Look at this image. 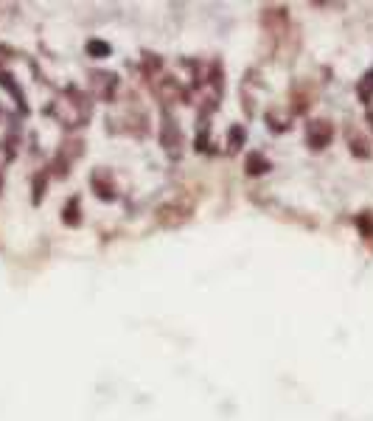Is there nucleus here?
Here are the masks:
<instances>
[{
	"mask_svg": "<svg viewBox=\"0 0 373 421\" xmlns=\"http://www.w3.org/2000/svg\"><path fill=\"white\" fill-rule=\"evenodd\" d=\"M191 214H194V205L177 199V202H166V205L158 208V222L163 228H180L183 222L191 220Z\"/></svg>",
	"mask_w": 373,
	"mask_h": 421,
	"instance_id": "obj_1",
	"label": "nucleus"
},
{
	"mask_svg": "<svg viewBox=\"0 0 373 421\" xmlns=\"http://www.w3.org/2000/svg\"><path fill=\"white\" fill-rule=\"evenodd\" d=\"M160 147L166 152H174V155L183 149V129H180L177 118L169 113L163 115V126H160Z\"/></svg>",
	"mask_w": 373,
	"mask_h": 421,
	"instance_id": "obj_2",
	"label": "nucleus"
},
{
	"mask_svg": "<svg viewBox=\"0 0 373 421\" xmlns=\"http://www.w3.org/2000/svg\"><path fill=\"white\" fill-rule=\"evenodd\" d=\"M90 188L96 191V197L99 199H104V202H113L118 194V188H115V180H113V172L110 169H96L93 174H90Z\"/></svg>",
	"mask_w": 373,
	"mask_h": 421,
	"instance_id": "obj_3",
	"label": "nucleus"
},
{
	"mask_svg": "<svg viewBox=\"0 0 373 421\" xmlns=\"http://www.w3.org/2000/svg\"><path fill=\"white\" fill-rule=\"evenodd\" d=\"M331 138H334V129H331L329 121H312V124L306 126V144H309L315 152L326 149V147L331 144Z\"/></svg>",
	"mask_w": 373,
	"mask_h": 421,
	"instance_id": "obj_4",
	"label": "nucleus"
},
{
	"mask_svg": "<svg viewBox=\"0 0 373 421\" xmlns=\"http://www.w3.org/2000/svg\"><path fill=\"white\" fill-rule=\"evenodd\" d=\"M90 85L96 90V99L113 101L115 88H118V76L115 74H104V70H93V74H90Z\"/></svg>",
	"mask_w": 373,
	"mask_h": 421,
	"instance_id": "obj_5",
	"label": "nucleus"
},
{
	"mask_svg": "<svg viewBox=\"0 0 373 421\" xmlns=\"http://www.w3.org/2000/svg\"><path fill=\"white\" fill-rule=\"evenodd\" d=\"M85 152V144H82V140H65V147L59 149V155H56V163H53V169H56V174L59 177H65L67 174V166L73 163V160H76L79 155Z\"/></svg>",
	"mask_w": 373,
	"mask_h": 421,
	"instance_id": "obj_6",
	"label": "nucleus"
},
{
	"mask_svg": "<svg viewBox=\"0 0 373 421\" xmlns=\"http://www.w3.org/2000/svg\"><path fill=\"white\" fill-rule=\"evenodd\" d=\"M345 135H348V149H351V155H354V158H359V160H367V158H370L367 138H365L356 126H348V129H345Z\"/></svg>",
	"mask_w": 373,
	"mask_h": 421,
	"instance_id": "obj_7",
	"label": "nucleus"
},
{
	"mask_svg": "<svg viewBox=\"0 0 373 421\" xmlns=\"http://www.w3.org/2000/svg\"><path fill=\"white\" fill-rule=\"evenodd\" d=\"M272 166H270V160L261 155V152H250L247 155V160H244V172L250 174V177H261V174H267Z\"/></svg>",
	"mask_w": 373,
	"mask_h": 421,
	"instance_id": "obj_8",
	"label": "nucleus"
},
{
	"mask_svg": "<svg viewBox=\"0 0 373 421\" xmlns=\"http://www.w3.org/2000/svg\"><path fill=\"white\" fill-rule=\"evenodd\" d=\"M62 220H65V225H70V228H76L79 222H82V202H79V197H70L67 199V205H65V210H62Z\"/></svg>",
	"mask_w": 373,
	"mask_h": 421,
	"instance_id": "obj_9",
	"label": "nucleus"
},
{
	"mask_svg": "<svg viewBox=\"0 0 373 421\" xmlns=\"http://www.w3.org/2000/svg\"><path fill=\"white\" fill-rule=\"evenodd\" d=\"M0 85H3L15 99H17V104H20V110H26V96H23V90H20V85L9 76V74H0Z\"/></svg>",
	"mask_w": 373,
	"mask_h": 421,
	"instance_id": "obj_10",
	"label": "nucleus"
},
{
	"mask_svg": "<svg viewBox=\"0 0 373 421\" xmlns=\"http://www.w3.org/2000/svg\"><path fill=\"white\" fill-rule=\"evenodd\" d=\"M244 138H247V132H244V126H239V124H233V126H231V132H228V147H231V152H236V149H242V144H244Z\"/></svg>",
	"mask_w": 373,
	"mask_h": 421,
	"instance_id": "obj_11",
	"label": "nucleus"
},
{
	"mask_svg": "<svg viewBox=\"0 0 373 421\" xmlns=\"http://www.w3.org/2000/svg\"><path fill=\"white\" fill-rule=\"evenodd\" d=\"M356 93H359V99L367 104L370 101V96H373V70H367V74L362 76V82L356 85Z\"/></svg>",
	"mask_w": 373,
	"mask_h": 421,
	"instance_id": "obj_12",
	"label": "nucleus"
},
{
	"mask_svg": "<svg viewBox=\"0 0 373 421\" xmlns=\"http://www.w3.org/2000/svg\"><path fill=\"white\" fill-rule=\"evenodd\" d=\"M88 53H90V56H96V59H101V56H107V53H110V45H107V42H101V40H90V42H88Z\"/></svg>",
	"mask_w": 373,
	"mask_h": 421,
	"instance_id": "obj_13",
	"label": "nucleus"
},
{
	"mask_svg": "<svg viewBox=\"0 0 373 421\" xmlns=\"http://www.w3.org/2000/svg\"><path fill=\"white\" fill-rule=\"evenodd\" d=\"M45 183H48V172H42L40 177H34V194H31L34 205H37V202H42V194H45Z\"/></svg>",
	"mask_w": 373,
	"mask_h": 421,
	"instance_id": "obj_14",
	"label": "nucleus"
},
{
	"mask_svg": "<svg viewBox=\"0 0 373 421\" xmlns=\"http://www.w3.org/2000/svg\"><path fill=\"white\" fill-rule=\"evenodd\" d=\"M356 225H359V231H362L365 239H373V217L370 214H359Z\"/></svg>",
	"mask_w": 373,
	"mask_h": 421,
	"instance_id": "obj_15",
	"label": "nucleus"
},
{
	"mask_svg": "<svg viewBox=\"0 0 373 421\" xmlns=\"http://www.w3.org/2000/svg\"><path fill=\"white\" fill-rule=\"evenodd\" d=\"M267 121H270V129H272V132H283V129H289V124H281V121L275 118V113H267Z\"/></svg>",
	"mask_w": 373,
	"mask_h": 421,
	"instance_id": "obj_16",
	"label": "nucleus"
}]
</instances>
